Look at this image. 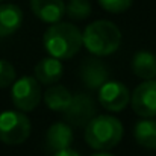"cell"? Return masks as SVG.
Instances as JSON below:
<instances>
[{
  "instance_id": "obj_21",
  "label": "cell",
  "mask_w": 156,
  "mask_h": 156,
  "mask_svg": "<svg viewBox=\"0 0 156 156\" xmlns=\"http://www.w3.org/2000/svg\"><path fill=\"white\" fill-rule=\"evenodd\" d=\"M91 156H114V155H111L108 152H97V153H94V155H91Z\"/></svg>"
},
{
  "instance_id": "obj_5",
  "label": "cell",
  "mask_w": 156,
  "mask_h": 156,
  "mask_svg": "<svg viewBox=\"0 0 156 156\" xmlns=\"http://www.w3.org/2000/svg\"><path fill=\"white\" fill-rule=\"evenodd\" d=\"M11 90V99L14 106L21 112L34 111L41 102V87L40 82L32 76H23L17 79Z\"/></svg>"
},
{
  "instance_id": "obj_17",
  "label": "cell",
  "mask_w": 156,
  "mask_h": 156,
  "mask_svg": "<svg viewBox=\"0 0 156 156\" xmlns=\"http://www.w3.org/2000/svg\"><path fill=\"white\" fill-rule=\"evenodd\" d=\"M65 14L73 20H85L91 14V3L88 0H70L65 5Z\"/></svg>"
},
{
  "instance_id": "obj_15",
  "label": "cell",
  "mask_w": 156,
  "mask_h": 156,
  "mask_svg": "<svg viewBox=\"0 0 156 156\" xmlns=\"http://www.w3.org/2000/svg\"><path fill=\"white\" fill-rule=\"evenodd\" d=\"M73 94L62 85H55L52 88H49L44 94V103L47 105L49 109L52 111H59L62 112L71 100Z\"/></svg>"
},
{
  "instance_id": "obj_1",
  "label": "cell",
  "mask_w": 156,
  "mask_h": 156,
  "mask_svg": "<svg viewBox=\"0 0 156 156\" xmlns=\"http://www.w3.org/2000/svg\"><path fill=\"white\" fill-rule=\"evenodd\" d=\"M43 43L50 56L59 61L70 59L82 47V32L71 23L58 21L46 30Z\"/></svg>"
},
{
  "instance_id": "obj_9",
  "label": "cell",
  "mask_w": 156,
  "mask_h": 156,
  "mask_svg": "<svg viewBox=\"0 0 156 156\" xmlns=\"http://www.w3.org/2000/svg\"><path fill=\"white\" fill-rule=\"evenodd\" d=\"M79 76L85 87L90 90H100V87L109 80V71L102 61L97 58H88L82 62Z\"/></svg>"
},
{
  "instance_id": "obj_7",
  "label": "cell",
  "mask_w": 156,
  "mask_h": 156,
  "mask_svg": "<svg viewBox=\"0 0 156 156\" xmlns=\"http://www.w3.org/2000/svg\"><path fill=\"white\" fill-rule=\"evenodd\" d=\"M130 105L143 118L156 117V79L140 83L130 96Z\"/></svg>"
},
{
  "instance_id": "obj_12",
  "label": "cell",
  "mask_w": 156,
  "mask_h": 156,
  "mask_svg": "<svg viewBox=\"0 0 156 156\" xmlns=\"http://www.w3.org/2000/svg\"><path fill=\"white\" fill-rule=\"evenodd\" d=\"M62 62L53 56L43 58L35 65V79L43 85H53L62 77Z\"/></svg>"
},
{
  "instance_id": "obj_19",
  "label": "cell",
  "mask_w": 156,
  "mask_h": 156,
  "mask_svg": "<svg viewBox=\"0 0 156 156\" xmlns=\"http://www.w3.org/2000/svg\"><path fill=\"white\" fill-rule=\"evenodd\" d=\"M99 3L105 11L112 14H120L130 8L133 0H99Z\"/></svg>"
},
{
  "instance_id": "obj_22",
  "label": "cell",
  "mask_w": 156,
  "mask_h": 156,
  "mask_svg": "<svg viewBox=\"0 0 156 156\" xmlns=\"http://www.w3.org/2000/svg\"><path fill=\"white\" fill-rule=\"evenodd\" d=\"M0 2H2V0H0Z\"/></svg>"
},
{
  "instance_id": "obj_18",
  "label": "cell",
  "mask_w": 156,
  "mask_h": 156,
  "mask_svg": "<svg viewBox=\"0 0 156 156\" xmlns=\"http://www.w3.org/2000/svg\"><path fill=\"white\" fill-rule=\"evenodd\" d=\"M15 82V68L11 62L0 59V88H8Z\"/></svg>"
},
{
  "instance_id": "obj_11",
  "label": "cell",
  "mask_w": 156,
  "mask_h": 156,
  "mask_svg": "<svg viewBox=\"0 0 156 156\" xmlns=\"http://www.w3.org/2000/svg\"><path fill=\"white\" fill-rule=\"evenodd\" d=\"M73 141V130L68 123H55L46 133V146L50 152H61L70 149Z\"/></svg>"
},
{
  "instance_id": "obj_13",
  "label": "cell",
  "mask_w": 156,
  "mask_h": 156,
  "mask_svg": "<svg viewBox=\"0 0 156 156\" xmlns=\"http://www.w3.org/2000/svg\"><path fill=\"white\" fill-rule=\"evenodd\" d=\"M23 23V12L15 5L0 6V37H9L15 34Z\"/></svg>"
},
{
  "instance_id": "obj_16",
  "label": "cell",
  "mask_w": 156,
  "mask_h": 156,
  "mask_svg": "<svg viewBox=\"0 0 156 156\" xmlns=\"http://www.w3.org/2000/svg\"><path fill=\"white\" fill-rule=\"evenodd\" d=\"M135 140L140 146L146 149H156V121L141 120L136 123L133 130Z\"/></svg>"
},
{
  "instance_id": "obj_3",
  "label": "cell",
  "mask_w": 156,
  "mask_h": 156,
  "mask_svg": "<svg viewBox=\"0 0 156 156\" xmlns=\"http://www.w3.org/2000/svg\"><path fill=\"white\" fill-rule=\"evenodd\" d=\"M123 132V124L118 118L112 115H99L85 126V141L91 149L106 152L121 141Z\"/></svg>"
},
{
  "instance_id": "obj_6",
  "label": "cell",
  "mask_w": 156,
  "mask_h": 156,
  "mask_svg": "<svg viewBox=\"0 0 156 156\" xmlns=\"http://www.w3.org/2000/svg\"><path fill=\"white\" fill-rule=\"evenodd\" d=\"M94 114H96L94 102L87 94H74L68 106L62 111V115L67 120V123L76 127L87 126L94 118Z\"/></svg>"
},
{
  "instance_id": "obj_10",
  "label": "cell",
  "mask_w": 156,
  "mask_h": 156,
  "mask_svg": "<svg viewBox=\"0 0 156 156\" xmlns=\"http://www.w3.org/2000/svg\"><path fill=\"white\" fill-rule=\"evenodd\" d=\"M32 12L44 23L55 24L65 15V3L62 0H30Z\"/></svg>"
},
{
  "instance_id": "obj_8",
  "label": "cell",
  "mask_w": 156,
  "mask_h": 156,
  "mask_svg": "<svg viewBox=\"0 0 156 156\" xmlns=\"http://www.w3.org/2000/svg\"><path fill=\"white\" fill-rule=\"evenodd\" d=\"M129 102L130 93L121 82L108 80L99 90V103L111 112L123 111L129 105Z\"/></svg>"
},
{
  "instance_id": "obj_14",
  "label": "cell",
  "mask_w": 156,
  "mask_h": 156,
  "mask_svg": "<svg viewBox=\"0 0 156 156\" xmlns=\"http://www.w3.org/2000/svg\"><path fill=\"white\" fill-rule=\"evenodd\" d=\"M132 71L135 76L144 80H150L156 77V55L150 52H138L132 58Z\"/></svg>"
},
{
  "instance_id": "obj_2",
  "label": "cell",
  "mask_w": 156,
  "mask_h": 156,
  "mask_svg": "<svg viewBox=\"0 0 156 156\" xmlns=\"http://www.w3.org/2000/svg\"><path fill=\"white\" fill-rule=\"evenodd\" d=\"M121 44L120 29L108 20H97L88 24L82 34V46L94 56H108L118 50Z\"/></svg>"
},
{
  "instance_id": "obj_20",
  "label": "cell",
  "mask_w": 156,
  "mask_h": 156,
  "mask_svg": "<svg viewBox=\"0 0 156 156\" xmlns=\"http://www.w3.org/2000/svg\"><path fill=\"white\" fill-rule=\"evenodd\" d=\"M52 156H82L79 155L76 150H71V149H65V150H61V152H55Z\"/></svg>"
},
{
  "instance_id": "obj_4",
  "label": "cell",
  "mask_w": 156,
  "mask_h": 156,
  "mask_svg": "<svg viewBox=\"0 0 156 156\" xmlns=\"http://www.w3.org/2000/svg\"><path fill=\"white\" fill-rule=\"evenodd\" d=\"M30 120L21 111L0 114V141L8 146L23 144L30 135Z\"/></svg>"
}]
</instances>
